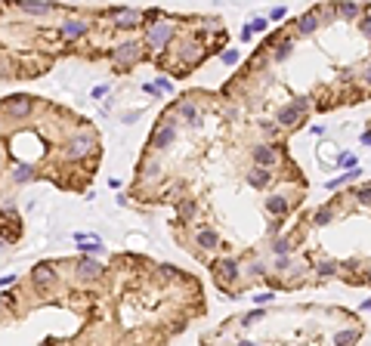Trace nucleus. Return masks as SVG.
Instances as JSON below:
<instances>
[{
  "label": "nucleus",
  "mask_w": 371,
  "mask_h": 346,
  "mask_svg": "<svg viewBox=\"0 0 371 346\" xmlns=\"http://www.w3.org/2000/svg\"><path fill=\"white\" fill-rule=\"evenodd\" d=\"M310 108V99H294L291 105H285V108H279V114H275V121L282 124V127H294L297 121L303 118V111Z\"/></svg>",
  "instance_id": "obj_1"
},
{
  "label": "nucleus",
  "mask_w": 371,
  "mask_h": 346,
  "mask_svg": "<svg viewBox=\"0 0 371 346\" xmlns=\"http://www.w3.org/2000/svg\"><path fill=\"white\" fill-rule=\"evenodd\" d=\"M4 108L13 114V118H28L31 108H34V99H31V96H13V99L4 102Z\"/></svg>",
  "instance_id": "obj_2"
},
{
  "label": "nucleus",
  "mask_w": 371,
  "mask_h": 346,
  "mask_svg": "<svg viewBox=\"0 0 371 346\" xmlns=\"http://www.w3.org/2000/svg\"><path fill=\"white\" fill-rule=\"evenodd\" d=\"M31 278H34V288H50V285L56 281L53 266H50V263H37V266H34V272H31Z\"/></svg>",
  "instance_id": "obj_3"
},
{
  "label": "nucleus",
  "mask_w": 371,
  "mask_h": 346,
  "mask_svg": "<svg viewBox=\"0 0 371 346\" xmlns=\"http://www.w3.org/2000/svg\"><path fill=\"white\" fill-rule=\"evenodd\" d=\"M170 25L167 22H158V25H152V28H148V44H152V47H164L167 41H170Z\"/></svg>",
  "instance_id": "obj_4"
},
{
  "label": "nucleus",
  "mask_w": 371,
  "mask_h": 346,
  "mask_svg": "<svg viewBox=\"0 0 371 346\" xmlns=\"http://www.w3.org/2000/svg\"><path fill=\"white\" fill-rule=\"evenodd\" d=\"M90 148H93L90 136H74V139L68 142V151H65V155H68V158H84Z\"/></svg>",
  "instance_id": "obj_5"
},
{
  "label": "nucleus",
  "mask_w": 371,
  "mask_h": 346,
  "mask_svg": "<svg viewBox=\"0 0 371 346\" xmlns=\"http://www.w3.org/2000/svg\"><path fill=\"white\" fill-rule=\"evenodd\" d=\"M111 16L118 19V28H133V25H139V13L136 10H124V7H118V10H111Z\"/></svg>",
  "instance_id": "obj_6"
},
{
  "label": "nucleus",
  "mask_w": 371,
  "mask_h": 346,
  "mask_svg": "<svg viewBox=\"0 0 371 346\" xmlns=\"http://www.w3.org/2000/svg\"><path fill=\"white\" fill-rule=\"evenodd\" d=\"M254 164L263 167V170L272 167V164H275V151H272L269 145H257V148H254Z\"/></svg>",
  "instance_id": "obj_7"
},
{
  "label": "nucleus",
  "mask_w": 371,
  "mask_h": 346,
  "mask_svg": "<svg viewBox=\"0 0 371 346\" xmlns=\"http://www.w3.org/2000/svg\"><path fill=\"white\" fill-rule=\"evenodd\" d=\"M59 34H62V37H68V41H78V37H84V34H87V22H62Z\"/></svg>",
  "instance_id": "obj_8"
},
{
  "label": "nucleus",
  "mask_w": 371,
  "mask_h": 346,
  "mask_svg": "<svg viewBox=\"0 0 371 346\" xmlns=\"http://www.w3.org/2000/svg\"><path fill=\"white\" fill-rule=\"evenodd\" d=\"M78 275H84V278H99V275H102V266H99L96 260L81 257V260H78Z\"/></svg>",
  "instance_id": "obj_9"
},
{
  "label": "nucleus",
  "mask_w": 371,
  "mask_h": 346,
  "mask_svg": "<svg viewBox=\"0 0 371 346\" xmlns=\"http://www.w3.org/2000/svg\"><path fill=\"white\" fill-rule=\"evenodd\" d=\"M115 59H118L121 65H130V62H136V59H139V44H124V47L115 53Z\"/></svg>",
  "instance_id": "obj_10"
},
{
  "label": "nucleus",
  "mask_w": 371,
  "mask_h": 346,
  "mask_svg": "<svg viewBox=\"0 0 371 346\" xmlns=\"http://www.w3.org/2000/svg\"><path fill=\"white\" fill-rule=\"evenodd\" d=\"M179 114H182V121H186V124H192V127H198V124H201V114H198V108H195L192 102H182V105H179Z\"/></svg>",
  "instance_id": "obj_11"
},
{
  "label": "nucleus",
  "mask_w": 371,
  "mask_h": 346,
  "mask_svg": "<svg viewBox=\"0 0 371 346\" xmlns=\"http://www.w3.org/2000/svg\"><path fill=\"white\" fill-rule=\"evenodd\" d=\"M362 337L359 328H350V331H341V334H334V346H353L356 340Z\"/></svg>",
  "instance_id": "obj_12"
},
{
  "label": "nucleus",
  "mask_w": 371,
  "mask_h": 346,
  "mask_svg": "<svg viewBox=\"0 0 371 346\" xmlns=\"http://www.w3.org/2000/svg\"><path fill=\"white\" fill-rule=\"evenodd\" d=\"M195 241H198V247H204V250H213V247L220 244L217 232H210V229H201V232L195 235Z\"/></svg>",
  "instance_id": "obj_13"
},
{
  "label": "nucleus",
  "mask_w": 371,
  "mask_h": 346,
  "mask_svg": "<svg viewBox=\"0 0 371 346\" xmlns=\"http://www.w3.org/2000/svg\"><path fill=\"white\" fill-rule=\"evenodd\" d=\"M19 10H22V13H31V16H44V13L53 10V4H34V0H22Z\"/></svg>",
  "instance_id": "obj_14"
},
{
  "label": "nucleus",
  "mask_w": 371,
  "mask_h": 346,
  "mask_svg": "<svg viewBox=\"0 0 371 346\" xmlns=\"http://www.w3.org/2000/svg\"><path fill=\"white\" fill-rule=\"evenodd\" d=\"M248 182H251V185H260V188H263V185H269V170H263V167H254V170L248 173Z\"/></svg>",
  "instance_id": "obj_15"
},
{
  "label": "nucleus",
  "mask_w": 371,
  "mask_h": 346,
  "mask_svg": "<svg viewBox=\"0 0 371 346\" xmlns=\"http://www.w3.org/2000/svg\"><path fill=\"white\" fill-rule=\"evenodd\" d=\"M297 25H300V31H303V34L316 31V28H319V13H303V16H300V22H297Z\"/></svg>",
  "instance_id": "obj_16"
},
{
  "label": "nucleus",
  "mask_w": 371,
  "mask_h": 346,
  "mask_svg": "<svg viewBox=\"0 0 371 346\" xmlns=\"http://www.w3.org/2000/svg\"><path fill=\"white\" fill-rule=\"evenodd\" d=\"M213 272H229V275H238V263H235V260H217V263H213Z\"/></svg>",
  "instance_id": "obj_17"
},
{
  "label": "nucleus",
  "mask_w": 371,
  "mask_h": 346,
  "mask_svg": "<svg viewBox=\"0 0 371 346\" xmlns=\"http://www.w3.org/2000/svg\"><path fill=\"white\" fill-rule=\"evenodd\" d=\"M266 210H269V213H275V216H282V213L288 210V201L275 195V198H269V201H266Z\"/></svg>",
  "instance_id": "obj_18"
},
{
  "label": "nucleus",
  "mask_w": 371,
  "mask_h": 346,
  "mask_svg": "<svg viewBox=\"0 0 371 346\" xmlns=\"http://www.w3.org/2000/svg\"><path fill=\"white\" fill-rule=\"evenodd\" d=\"M173 136H176V130L167 124V127H164V130L155 136V145H161V148H164V145H170V142H173Z\"/></svg>",
  "instance_id": "obj_19"
},
{
  "label": "nucleus",
  "mask_w": 371,
  "mask_h": 346,
  "mask_svg": "<svg viewBox=\"0 0 371 346\" xmlns=\"http://www.w3.org/2000/svg\"><path fill=\"white\" fill-rule=\"evenodd\" d=\"M13 179H16V182H28V179H31V167H28V164H19V167L13 170Z\"/></svg>",
  "instance_id": "obj_20"
},
{
  "label": "nucleus",
  "mask_w": 371,
  "mask_h": 346,
  "mask_svg": "<svg viewBox=\"0 0 371 346\" xmlns=\"http://www.w3.org/2000/svg\"><path fill=\"white\" fill-rule=\"evenodd\" d=\"M331 219H334V213H331L328 207H322V210H316V216H313V223H316V226H328Z\"/></svg>",
  "instance_id": "obj_21"
},
{
  "label": "nucleus",
  "mask_w": 371,
  "mask_h": 346,
  "mask_svg": "<svg viewBox=\"0 0 371 346\" xmlns=\"http://www.w3.org/2000/svg\"><path fill=\"white\" fill-rule=\"evenodd\" d=\"M288 250H294V241H291V238H279V241H275V254L285 257Z\"/></svg>",
  "instance_id": "obj_22"
},
{
  "label": "nucleus",
  "mask_w": 371,
  "mask_h": 346,
  "mask_svg": "<svg viewBox=\"0 0 371 346\" xmlns=\"http://www.w3.org/2000/svg\"><path fill=\"white\" fill-rule=\"evenodd\" d=\"M291 50H294V41L288 37V41H282V44H279V50H275V59H285Z\"/></svg>",
  "instance_id": "obj_23"
},
{
  "label": "nucleus",
  "mask_w": 371,
  "mask_h": 346,
  "mask_svg": "<svg viewBox=\"0 0 371 346\" xmlns=\"http://www.w3.org/2000/svg\"><path fill=\"white\" fill-rule=\"evenodd\" d=\"M319 275H337V263H319Z\"/></svg>",
  "instance_id": "obj_24"
},
{
  "label": "nucleus",
  "mask_w": 371,
  "mask_h": 346,
  "mask_svg": "<svg viewBox=\"0 0 371 346\" xmlns=\"http://www.w3.org/2000/svg\"><path fill=\"white\" fill-rule=\"evenodd\" d=\"M356 198H359L362 204H371V185H359V188H356Z\"/></svg>",
  "instance_id": "obj_25"
},
{
  "label": "nucleus",
  "mask_w": 371,
  "mask_h": 346,
  "mask_svg": "<svg viewBox=\"0 0 371 346\" xmlns=\"http://www.w3.org/2000/svg\"><path fill=\"white\" fill-rule=\"evenodd\" d=\"M266 25H269V22H266L263 16H260V19H254V22L248 25V31H251V34H254V31H266Z\"/></svg>",
  "instance_id": "obj_26"
},
{
  "label": "nucleus",
  "mask_w": 371,
  "mask_h": 346,
  "mask_svg": "<svg viewBox=\"0 0 371 346\" xmlns=\"http://www.w3.org/2000/svg\"><path fill=\"white\" fill-rule=\"evenodd\" d=\"M81 250H84V257H87V254H99L102 244H99V241H93V244H81Z\"/></svg>",
  "instance_id": "obj_27"
},
{
  "label": "nucleus",
  "mask_w": 371,
  "mask_h": 346,
  "mask_svg": "<svg viewBox=\"0 0 371 346\" xmlns=\"http://www.w3.org/2000/svg\"><path fill=\"white\" fill-rule=\"evenodd\" d=\"M223 62H226V65H235V62H238V53H235V50H226V53H223Z\"/></svg>",
  "instance_id": "obj_28"
},
{
  "label": "nucleus",
  "mask_w": 371,
  "mask_h": 346,
  "mask_svg": "<svg viewBox=\"0 0 371 346\" xmlns=\"http://www.w3.org/2000/svg\"><path fill=\"white\" fill-rule=\"evenodd\" d=\"M344 182H347V179H344V176H334V179H328V182H325V185H328V188H331V192H334V188H341V185H344Z\"/></svg>",
  "instance_id": "obj_29"
},
{
  "label": "nucleus",
  "mask_w": 371,
  "mask_h": 346,
  "mask_svg": "<svg viewBox=\"0 0 371 346\" xmlns=\"http://www.w3.org/2000/svg\"><path fill=\"white\" fill-rule=\"evenodd\" d=\"M341 13H344V16H356V13H359V7H356V4H344V7H341Z\"/></svg>",
  "instance_id": "obj_30"
},
{
  "label": "nucleus",
  "mask_w": 371,
  "mask_h": 346,
  "mask_svg": "<svg viewBox=\"0 0 371 346\" xmlns=\"http://www.w3.org/2000/svg\"><path fill=\"white\" fill-rule=\"evenodd\" d=\"M337 164H341V167H350V170H353L356 158H353V155H341V161H337Z\"/></svg>",
  "instance_id": "obj_31"
},
{
  "label": "nucleus",
  "mask_w": 371,
  "mask_h": 346,
  "mask_svg": "<svg viewBox=\"0 0 371 346\" xmlns=\"http://www.w3.org/2000/svg\"><path fill=\"white\" fill-rule=\"evenodd\" d=\"M362 34H365L368 41H371V19H365V22H362Z\"/></svg>",
  "instance_id": "obj_32"
},
{
  "label": "nucleus",
  "mask_w": 371,
  "mask_h": 346,
  "mask_svg": "<svg viewBox=\"0 0 371 346\" xmlns=\"http://www.w3.org/2000/svg\"><path fill=\"white\" fill-rule=\"evenodd\" d=\"M269 19H285V7H275V10L269 13Z\"/></svg>",
  "instance_id": "obj_33"
},
{
  "label": "nucleus",
  "mask_w": 371,
  "mask_h": 346,
  "mask_svg": "<svg viewBox=\"0 0 371 346\" xmlns=\"http://www.w3.org/2000/svg\"><path fill=\"white\" fill-rule=\"evenodd\" d=\"M254 300H257V303H266V300H272V294H269V291H266V294H257Z\"/></svg>",
  "instance_id": "obj_34"
},
{
  "label": "nucleus",
  "mask_w": 371,
  "mask_h": 346,
  "mask_svg": "<svg viewBox=\"0 0 371 346\" xmlns=\"http://www.w3.org/2000/svg\"><path fill=\"white\" fill-rule=\"evenodd\" d=\"M260 316H263V309H254V312H251V316H248V319H244V322H257V319H260Z\"/></svg>",
  "instance_id": "obj_35"
},
{
  "label": "nucleus",
  "mask_w": 371,
  "mask_h": 346,
  "mask_svg": "<svg viewBox=\"0 0 371 346\" xmlns=\"http://www.w3.org/2000/svg\"><path fill=\"white\" fill-rule=\"evenodd\" d=\"M359 142H362V145H371V130H368V133H362V136H359Z\"/></svg>",
  "instance_id": "obj_36"
},
{
  "label": "nucleus",
  "mask_w": 371,
  "mask_h": 346,
  "mask_svg": "<svg viewBox=\"0 0 371 346\" xmlns=\"http://www.w3.org/2000/svg\"><path fill=\"white\" fill-rule=\"evenodd\" d=\"M362 309H365V312H371V300H365V303H362Z\"/></svg>",
  "instance_id": "obj_37"
},
{
  "label": "nucleus",
  "mask_w": 371,
  "mask_h": 346,
  "mask_svg": "<svg viewBox=\"0 0 371 346\" xmlns=\"http://www.w3.org/2000/svg\"><path fill=\"white\" fill-rule=\"evenodd\" d=\"M365 81H368V84H371V68H368V74H365Z\"/></svg>",
  "instance_id": "obj_38"
}]
</instances>
